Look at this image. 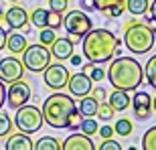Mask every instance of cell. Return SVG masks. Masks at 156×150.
<instances>
[{"label":"cell","mask_w":156,"mask_h":150,"mask_svg":"<svg viewBox=\"0 0 156 150\" xmlns=\"http://www.w3.org/2000/svg\"><path fill=\"white\" fill-rule=\"evenodd\" d=\"M27 47H29V43H27V37L20 35V33H10V35L6 37V49H8L12 55L23 53Z\"/></svg>","instance_id":"19"},{"label":"cell","mask_w":156,"mask_h":150,"mask_svg":"<svg viewBox=\"0 0 156 150\" xmlns=\"http://www.w3.org/2000/svg\"><path fill=\"white\" fill-rule=\"evenodd\" d=\"M156 43V24H146L140 18L128 20L124 27V45L134 55H146Z\"/></svg>","instance_id":"4"},{"label":"cell","mask_w":156,"mask_h":150,"mask_svg":"<svg viewBox=\"0 0 156 150\" xmlns=\"http://www.w3.org/2000/svg\"><path fill=\"white\" fill-rule=\"evenodd\" d=\"M81 41H83L81 43L83 57L95 65L112 61L116 55V49L122 47V39H118L108 29H91Z\"/></svg>","instance_id":"2"},{"label":"cell","mask_w":156,"mask_h":150,"mask_svg":"<svg viewBox=\"0 0 156 150\" xmlns=\"http://www.w3.org/2000/svg\"><path fill=\"white\" fill-rule=\"evenodd\" d=\"M12 126H14V122L10 120V116L0 110V138L6 136L8 132H12Z\"/></svg>","instance_id":"28"},{"label":"cell","mask_w":156,"mask_h":150,"mask_svg":"<svg viewBox=\"0 0 156 150\" xmlns=\"http://www.w3.org/2000/svg\"><path fill=\"white\" fill-rule=\"evenodd\" d=\"M63 27H65V30H67V35L77 43V41L83 39V37L93 29V23H91V18L87 16V12H83L79 8V10H69L63 16Z\"/></svg>","instance_id":"7"},{"label":"cell","mask_w":156,"mask_h":150,"mask_svg":"<svg viewBox=\"0 0 156 150\" xmlns=\"http://www.w3.org/2000/svg\"><path fill=\"white\" fill-rule=\"evenodd\" d=\"M55 39H57L55 29H41V33H39V43H41V45L51 47L53 43H55Z\"/></svg>","instance_id":"26"},{"label":"cell","mask_w":156,"mask_h":150,"mask_svg":"<svg viewBox=\"0 0 156 150\" xmlns=\"http://www.w3.org/2000/svg\"><path fill=\"white\" fill-rule=\"evenodd\" d=\"M89 77H91V81H101V79H105V71L101 69V67H98V65L93 63V67L89 69Z\"/></svg>","instance_id":"34"},{"label":"cell","mask_w":156,"mask_h":150,"mask_svg":"<svg viewBox=\"0 0 156 150\" xmlns=\"http://www.w3.org/2000/svg\"><path fill=\"white\" fill-rule=\"evenodd\" d=\"M24 65L20 59L16 57H4L0 59V81L4 83H12V81L23 79Z\"/></svg>","instance_id":"11"},{"label":"cell","mask_w":156,"mask_h":150,"mask_svg":"<svg viewBox=\"0 0 156 150\" xmlns=\"http://www.w3.org/2000/svg\"><path fill=\"white\" fill-rule=\"evenodd\" d=\"M98 134L101 136V138H112L116 132H114V128H112V126H108V124H105V126H101V128L98 130Z\"/></svg>","instance_id":"35"},{"label":"cell","mask_w":156,"mask_h":150,"mask_svg":"<svg viewBox=\"0 0 156 150\" xmlns=\"http://www.w3.org/2000/svg\"><path fill=\"white\" fill-rule=\"evenodd\" d=\"M4 104H6V87H4V81H0V110H2Z\"/></svg>","instance_id":"38"},{"label":"cell","mask_w":156,"mask_h":150,"mask_svg":"<svg viewBox=\"0 0 156 150\" xmlns=\"http://www.w3.org/2000/svg\"><path fill=\"white\" fill-rule=\"evenodd\" d=\"M43 110H39L37 105L27 104L23 108H18L14 114V126L18 128V132L23 134H35L43 128Z\"/></svg>","instance_id":"5"},{"label":"cell","mask_w":156,"mask_h":150,"mask_svg":"<svg viewBox=\"0 0 156 150\" xmlns=\"http://www.w3.org/2000/svg\"><path fill=\"white\" fill-rule=\"evenodd\" d=\"M43 120L51 128L75 132V130H79L83 116L79 114V108L71 95L55 91L43 102Z\"/></svg>","instance_id":"1"},{"label":"cell","mask_w":156,"mask_h":150,"mask_svg":"<svg viewBox=\"0 0 156 150\" xmlns=\"http://www.w3.org/2000/svg\"><path fill=\"white\" fill-rule=\"evenodd\" d=\"M144 77L148 81V85L156 89V55L148 59V63L144 65Z\"/></svg>","instance_id":"23"},{"label":"cell","mask_w":156,"mask_h":150,"mask_svg":"<svg viewBox=\"0 0 156 150\" xmlns=\"http://www.w3.org/2000/svg\"><path fill=\"white\" fill-rule=\"evenodd\" d=\"M114 114H116V112H114V108H112L108 102H104V104H99L98 114H95V116H98L99 120H104V122H110L112 118H114Z\"/></svg>","instance_id":"29"},{"label":"cell","mask_w":156,"mask_h":150,"mask_svg":"<svg viewBox=\"0 0 156 150\" xmlns=\"http://www.w3.org/2000/svg\"><path fill=\"white\" fill-rule=\"evenodd\" d=\"M128 150H138V148H136V146H128Z\"/></svg>","instance_id":"45"},{"label":"cell","mask_w":156,"mask_h":150,"mask_svg":"<svg viewBox=\"0 0 156 150\" xmlns=\"http://www.w3.org/2000/svg\"><path fill=\"white\" fill-rule=\"evenodd\" d=\"M4 24L10 30H18V29L29 27V12H27V8H23L18 4H12L4 12Z\"/></svg>","instance_id":"13"},{"label":"cell","mask_w":156,"mask_h":150,"mask_svg":"<svg viewBox=\"0 0 156 150\" xmlns=\"http://www.w3.org/2000/svg\"><path fill=\"white\" fill-rule=\"evenodd\" d=\"M91 67H93V63H89V61H87V63L83 65V69H81V71H83V73H89V69H91Z\"/></svg>","instance_id":"42"},{"label":"cell","mask_w":156,"mask_h":150,"mask_svg":"<svg viewBox=\"0 0 156 150\" xmlns=\"http://www.w3.org/2000/svg\"><path fill=\"white\" fill-rule=\"evenodd\" d=\"M98 150H122V144L114 138H104V142L98 146Z\"/></svg>","instance_id":"33"},{"label":"cell","mask_w":156,"mask_h":150,"mask_svg":"<svg viewBox=\"0 0 156 150\" xmlns=\"http://www.w3.org/2000/svg\"><path fill=\"white\" fill-rule=\"evenodd\" d=\"M91 98H95L98 102L105 99V89L104 87H91Z\"/></svg>","instance_id":"36"},{"label":"cell","mask_w":156,"mask_h":150,"mask_svg":"<svg viewBox=\"0 0 156 150\" xmlns=\"http://www.w3.org/2000/svg\"><path fill=\"white\" fill-rule=\"evenodd\" d=\"M49 8L59 12V14H63V12H67V8H69V0H49Z\"/></svg>","instance_id":"31"},{"label":"cell","mask_w":156,"mask_h":150,"mask_svg":"<svg viewBox=\"0 0 156 150\" xmlns=\"http://www.w3.org/2000/svg\"><path fill=\"white\" fill-rule=\"evenodd\" d=\"M35 142L30 140L29 134H23V132H16V134H10L4 142V148L6 150H33Z\"/></svg>","instance_id":"17"},{"label":"cell","mask_w":156,"mask_h":150,"mask_svg":"<svg viewBox=\"0 0 156 150\" xmlns=\"http://www.w3.org/2000/svg\"><path fill=\"white\" fill-rule=\"evenodd\" d=\"M148 8H150V0H128L126 2V10L132 16H144L148 14Z\"/></svg>","instance_id":"21"},{"label":"cell","mask_w":156,"mask_h":150,"mask_svg":"<svg viewBox=\"0 0 156 150\" xmlns=\"http://www.w3.org/2000/svg\"><path fill=\"white\" fill-rule=\"evenodd\" d=\"M79 4H81V10H83V12H91V10H95V8H93V2H91V0H79Z\"/></svg>","instance_id":"37"},{"label":"cell","mask_w":156,"mask_h":150,"mask_svg":"<svg viewBox=\"0 0 156 150\" xmlns=\"http://www.w3.org/2000/svg\"><path fill=\"white\" fill-rule=\"evenodd\" d=\"M61 150H98V146L93 144L91 136L85 134H71L61 142Z\"/></svg>","instance_id":"16"},{"label":"cell","mask_w":156,"mask_h":150,"mask_svg":"<svg viewBox=\"0 0 156 150\" xmlns=\"http://www.w3.org/2000/svg\"><path fill=\"white\" fill-rule=\"evenodd\" d=\"M2 23H4V12L0 10V27H2Z\"/></svg>","instance_id":"43"},{"label":"cell","mask_w":156,"mask_h":150,"mask_svg":"<svg viewBox=\"0 0 156 150\" xmlns=\"http://www.w3.org/2000/svg\"><path fill=\"white\" fill-rule=\"evenodd\" d=\"M142 150H156V126L146 130L142 136Z\"/></svg>","instance_id":"25"},{"label":"cell","mask_w":156,"mask_h":150,"mask_svg":"<svg viewBox=\"0 0 156 150\" xmlns=\"http://www.w3.org/2000/svg\"><path fill=\"white\" fill-rule=\"evenodd\" d=\"M69 69L59 63L49 65L45 71H43V79H45V85L51 87L53 91H61L63 87H67V81H69Z\"/></svg>","instance_id":"8"},{"label":"cell","mask_w":156,"mask_h":150,"mask_svg":"<svg viewBox=\"0 0 156 150\" xmlns=\"http://www.w3.org/2000/svg\"><path fill=\"white\" fill-rule=\"evenodd\" d=\"M49 51H51V57H55L57 61H65L75 51V41L71 39V37H57Z\"/></svg>","instance_id":"15"},{"label":"cell","mask_w":156,"mask_h":150,"mask_svg":"<svg viewBox=\"0 0 156 150\" xmlns=\"http://www.w3.org/2000/svg\"><path fill=\"white\" fill-rule=\"evenodd\" d=\"M108 79L114 85V89L124 91H136L140 83L144 81V67L134 57H116L108 67Z\"/></svg>","instance_id":"3"},{"label":"cell","mask_w":156,"mask_h":150,"mask_svg":"<svg viewBox=\"0 0 156 150\" xmlns=\"http://www.w3.org/2000/svg\"><path fill=\"white\" fill-rule=\"evenodd\" d=\"M114 132L120 134V136H130L132 134V122L126 120V118H120L116 122V126H114Z\"/></svg>","instance_id":"27"},{"label":"cell","mask_w":156,"mask_h":150,"mask_svg":"<svg viewBox=\"0 0 156 150\" xmlns=\"http://www.w3.org/2000/svg\"><path fill=\"white\" fill-rule=\"evenodd\" d=\"M6 2H18V0H6Z\"/></svg>","instance_id":"46"},{"label":"cell","mask_w":156,"mask_h":150,"mask_svg":"<svg viewBox=\"0 0 156 150\" xmlns=\"http://www.w3.org/2000/svg\"><path fill=\"white\" fill-rule=\"evenodd\" d=\"M148 12H150L152 20H154V24H156V0H152V2H150V8H148Z\"/></svg>","instance_id":"40"},{"label":"cell","mask_w":156,"mask_h":150,"mask_svg":"<svg viewBox=\"0 0 156 150\" xmlns=\"http://www.w3.org/2000/svg\"><path fill=\"white\" fill-rule=\"evenodd\" d=\"M130 105H132L134 116H136L138 120H148V118H150V112H152V98H150V93L136 91Z\"/></svg>","instance_id":"14"},{"label":"cell","mask_w":156,"mask_h":150,"mask_svg":"<svg viewBox=\"0 0 156 150\" xmlns=\"http://www.w3.org/2000/svg\"><path fill=\"white\" fill-rule=\"evenodd\" d=\"M33 150H61V142L55 136H43L35 142Z\"/></svg>","instance_id":"22"},{"label":"cell","mask_w":156,"mask_h":150,"mask_svg":"<svg viewBox=\"0 0 156 150\" xmlns=\"http://www.w3.org/2000/svg\"><path fill=\"white\" fill-rule=\"evenodd\" d=\"M124 10H126V4H124V2H118L116 6H112L110 10H105V16H110V18H120L122 14H124Z\"/></svg>","instance_id":"32"},{"label":"cell","mask_w":156,"mask_h":150,"mask_svg":"<svg viewBox=\"0 0 156 150\" xmlns=\"http://www.w3.org/2000/svg\"><path fill=\"white\" fill-rule=\"evenodd\" d=\"M152 110L156 112V98H152Z\"/></svg>","instance_id":"44"},{"label":"cell","mask_w":156,"mask_h":150,"mask_svg":"<svg viewBox=\"0 0 156 150\" xmlns=\"http://www.w3.org/2000/svg\"><path fill=\"white\" fill-rule=\"evenodd\" d=\"M99 126H98V122L93 120V118H83L79 124V132L81 134H85V136H93V134H98Z\"/></svg>","instance_id":"24"},{"label":"cell","mask_w":156,"mask_h":150,"mask_svg":"<svg viewBox=\"0 0 156 150\" xmlns=\"http://www.w3.org/2000/svg\"><path fill=\"white\" fill-rule=\"evenodd\" d=\"M108 104L114 108V112H126L132 104V98L128 95V91L124 89H114L110 93V99H108Z\"/></svg>","instance_id":"18"},{"label":"cell","mask_w":156,"mask_h":150,"mask_svg":"<svg viewBox=\"0 0 156 150\" xmlns=\"http://www.w3.org/2000/svg\"><path fill=\"white\" fill-rule=\"evenodd\" d=\"M29 99H30V85L23 79L12 81L10 87L6 89V104L10 110H18V108L27 105Z\"/></svg>","instance_id":"9"},{"label":"cell","mask_w":156,"mask_h":150,"mask_svg":"<svg viewBox=\"0 0 156 150\" xmlns=\"http://www.w3.org/2000/svg\"><path fill=\"white\" fill-rule=\"evenodd\" d=\"M23 65L27 71H33V73H43V71L51 65V51L49 47L41 45H29L23 51Z\"/></svg>","instance_id":"6"},{"label":"cell","mask_w":156,"mask_h":150,"mask_svg":"<svg viewBox=\"0 0 156 150\" xmlns=\"http://www.w3.org/2000/svg\"><path fill=\"white\" fill-rule=\"evenodd\" d=\"M30 23L35 24L37 29H55L63 27V14L51 10V8H35L29 14Z\"/></svg>","instance_id":"10"},{"label":"cell","mask_w":156,"mask_h":150,"mask_svg":"<svg viewBox=\"0 0 156 150\" xmlns=\"http://www.w3.org/2000/svg\"><path fill=\"white\" fill-rule=\"evenodd\" d=\"M93 2V8L99 12H105V10H110L112 6H116L118 2H124V0H91Z\"/></svg>","instance_id":"30"},{"label":"cell","mask_w":156,"mask_h":150,"mask_svg":"<svg viewBox=\"0 0 156 150\" xmlns=\"http://www.w3.org/2000/svg\"><path fill=\"white\" fill-rule=\"evenodd\" d=\"M6 37H8V33H6V30L0 27V51L6 47Z\"/></svg>","instance_id":"39"},{"label":"cell","mask_w":156,"mask_h":150,"mask_svg":"<svg viewBox=\"0 0 156 150\" xmlns=\"http://www.w3.org/2000/svg\"><path fill=\"white\" fill-rule=\"evenodd\" d=\"M77 108H79V114L83 116V118H93V116L98 114L99 102L87 93V95H83V98H81V102H79V105H77Z\"/></svg>","instance_id":"20"},{"label":"cell","mask_w":156,"mask_h":150,"mask_svg":"<svg viewBox=\"0 0 156 150\" xmlns=\"http://www.w3.org/2000/svg\"><path fill=\"white\" fill-rule=\"evenodd\" d=\"M67 87H69V93H71V95H75V98H83V95H87V93L91 91L93 81H91V77H89L87 73L79 71V73L69 75Z\"/></svg>","instance_id":"12"},{"label":"cell","mask_w":156,"mask_h":150,"mask_svg":"<svg viewBox=\"0 0 156 150\" xmlns=\"http://www.w3.org/2000/svg\"><path fill=\"white\" fill-rule=\"evenodd\" d=\"M69 61H71V65H73V67H75V65H81V57H79V55H71Z\"/></svg>","instance_id":"41"}]
</instances>
